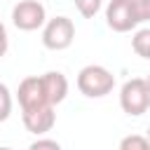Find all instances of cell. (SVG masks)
Wrapping results in <instances>:
<instances>
[{"label": "cell", "mask_w": 150, "mask_h": 150, "mask_svg": "<svg viewBox=\"0 0 150 150\" xmlns=\"http://www.w3.org/2000/svg\"><path fill=\"white\" fill-rule=\"evenodd\" d=\"M77 89L89 98H103L115 89V75L103 66H84L77 73Z\"/></svg>", "instance_id": "cell-1"}, {"label": "cell", "mask_w": 150, "mask_h": 150, "mask_svg": "<svg viewBox=\"0 0 150 150\" xmlns=\"http://www.w3.org/2000/svg\"><path fill=\"white\" fill-rule=\"evenodd\" d=\"M120 105L131 117H138V115L148 112V108H150V89H148L143 77H134V80H127L122 84Z\"/></svg>", "instance_id": "cell-2"}, {"label": "cell", "mask_w": 150, "mask_h": 150, "mask_svg": "<svg viewBox=\"0 0 150 150\" xmlns=\"http://www.w3.org/2000/svg\"><path fill=\"white\" fill-rule=\"evenodd\" d=\"M75 40V26L68 16H54L45 23L42 30V45L52 52H61L68 49Z\"/></svg>", "instance_id": "cell-3"}, {"label": "cell", "mask_w": 150, "mask_h": 150, "mask_svg": "<svg viewBox=\"0 0 150 150\" xmlns=\"http://www.w3.org/2000/svg\"><path fill=\"white\" fill-rule=\"evenodd\" d=\"M45 5H40L38 0H21L12 9V21L19 30H38L40 26H45Z\"/></svg>", "instance_id": "cell-4"}, {"label": "cell", "mask_w": 150, "mask_h": 150, "mask_svg": "<svg viewBox=\"0 0 150 150\" xmlns=\"http://www.w3.org/2000/svg\"><path fill=\"white\" fill-rule=\"evenodd\" d=\"M105 21L115 33H127L136 28L138 19H136L131 0H110L105 7Z\"/></svg>", "instance_id": "cell-5"}, {"label": "cell", "mask_w": 150, "mask_h": 150, "mask_svg": "<svg viewBox=\"0 0 150 150\" xmlns=\"http://www.w3.org/2000/svg\"><path fill=\"white\" fill-rule=\"evenodd\" d=\"M21 117H23V127L30 134H38V136L40 134H47L54 127V122H56V112H54V105L52 103L21 110Z\"/></svg>", "instance_id": "cell-6"}, {"label": "cell", "mask_w": 150, "mask_h": 150, "mask_svg": "<svg viewBox=\"0 0 150 150\" xmlns=\"http://www.w3.org/2000/svg\"><path fill=\"white\" fill-rule=\"evenodd\" d=\"M19 105L21 110H28V108H38V105H45L49 103L47 96H45V89H42V80L38 75H30V77H23L21 84H19Z\"/></svg>", "instance_id": "cell-7"}, {"label": "cell", "mask_w": 150, "mask_h": 150, "mask_svg": "<svg viewBox=\"0 0 150 150\" xmlns=\"http://www.w3.org/2000/svg\"><path fill=\"white\" fill-rule=\"evenodd\" d=\"M40 80H42L45 96H47V101H49L52 105H56V103H61V101L66 98V94H68V80H66L63 73L49 70V73L40 75Z\"/></svg>", "instance_id": "cell-8"}, {"label": "cell", "mask_w": 150, "mask_h": 150, "mask_svg": "<svg viewBox=\"0 0 150 150\" xmlns=\"http://www.w3.org/2000/svg\"><path fill=\"white\" fill-rule=\"evenodd\" d=\"M131 47H134V52H136L141 59H150V28L136 30V35H134V40H131Z\"/></svg>", "instance_id": "cell-9"}, {"label": "cell", "mask_w": 150, "mask_h": 150, "mask_svg": "<svg viewBox=\"0 0 150 150\" xmlns=\"http://www.w3.org/2000/svg\"><path fill=\"white\" fill-rule=\"evenodd\" d=\"M73 2H75L77 12H80L84 19H94V16L98 14L101 5H103V0H73Z\"/></svg>", "instance_id": "cell-10"}, {"label": "cell", "mask_w": 150, "mask_h": 150, "mask_svg": "<svg viewBox=\"0 0 150 150\" xmlns=\"http://www.w3.org/2000/svg\"><path fill=\"white\" fill-rule=\"evenodd\" d=\"M120 148L122 150H148L150 148V141H148V136L143 138V136H127V138H122L120 141Z\"/></svg>", "instance_id": "cell-11"}, {"label": "cell", "mask_w": 150, "mask_h": 150, "mask_svg": "<svg viewBox=\"0 0 150 150\" xmlns=\"http://www.w3.org/2000/svg\"><path fill=\"white\" fill-rule=\"evenodd\" d=\"M9 112H12V94H9V89L0 82V122H5V120L9 117Z\"/></svg>", "instance_id": "cell-12"}, {"label": "cell", "mask_w": 150, "mask_h": 150, "mask_svg": "<svg viewBox=\"0 0 150 150\" xmlns=\"http://www.w3.org/2000/svg\"><path fill=\"white\" fill-rule=\"evenodd\" d=\"M131 5H134V12H136L138 23L150 19V0H131Z\"/></svg>", "instance_id": "cell-13"}, {"label": "cell", "mask_w": 150, "mask_h": 150, "mask_svg": "<svg viewBox=\"0 0 150 150\" xmlns=\"http://www.w3.org/2000/svg\"><path fill=\"white\" fill-rule=\"evenodd\" d=\"M30 148H33V150H40V148H52V150H59V148H61V143H59V141L38 138V141H33V143H30Z\"/></svg>", "instance_id": "cell-14"}, {"label": "cell", "mask_w": 150, "mask_h": 150, "mask_svg": "<svg viewBox=\"0 0 150 150\" xmlns=\"http://www.w3.org/2000/svg\"><path fill=\"white\" fill-rule=\"evenodd\" d=\"M7 47H9V40H7V28H5V23L0 21V59L7 54Z\"/></svg>", "instance_id": "cell-15"}, {"label": "cell", "mask_w": 150, "mask_h": 150, "mask_svg": "<svg viewBox=\"0 0 150 150\" xmlns=\"http://www.w3.org/2000/svg\"><path fill=\"white\" fill-rule=\"evenodd\" d=\"M145 84H148V89H150V73H148V77H145Z\"/></svg>", "instance_id": "cell-16"}, {"label": "cell", "mask_w": 150, "mask_h": 150, "mask_svg": "<svg viewBox=\"0 0 150 150\" xmlns=\"http://www.w3.org/2000/svg\"><path fill=\"white\" fill-rule=\"evenodd\" d=\"M148 141H150V127H148Z\"/></svg>", "instance_id": "cell-17"}]
</instances>
